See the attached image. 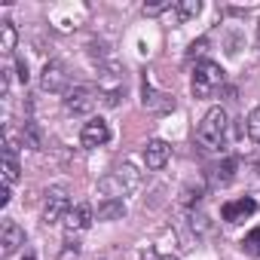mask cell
<instances>
[{"label":"cell","mask_w":260,"mask_h":260,"mask_svg":"<svg viewBox=\"0 0 260 260\" xmlns=\"http://www.w3.org/2000/svg\"><path fill=\"white\" fill-rule=\"evenodd\" d=\"M196 141L205 147V150H220L223 141H226V110L223 107H211L202 122L196 125Z\"/></svg>","instance_id":"obj_1"},{"label":"cell","mask_w":260,"mask_h":260,"mask_svg":"<svg viewBox=\"0 0 260 260\" xmlns=\"http://www.w3.org/2000/svg\"><path fill=\"white\" fill-rule=\"evenodd\" d=\"M223 80H226L223 68L217 61H211V58H202L196 64V71H193V95L196 98H208V95H214V89L223 86Z\"/></svg>","instance_id":"obj_2"},{"label":"cell","mask_w":260,"mask_h":260,"mask_svg":"<svg viewBox=\"0 0 260 260\" xmlns=\"http://www.w3.org/2000/svg\"><path fill=\"white\" fill-rule=\"evenodd\" d=\"M71 211V193L68 187H49L46 190V202H43V223H58L64 220Z\"/></svg>","instance_id":"obj_3"},{"label":"cell","mask_w":260,"mask_h":260,"mask_svg":"<svg viewBox=\"0 0 260 260\" xmlns=\"http://www.w3.org/2000/svg\"><path fill=\"white\" fill-rule=\"evenodd\" d=\"M141 184V175L132 169V166H122L116 175H110V178H104L98 187L107 193V199H116V196H122V193H128V190H135Z\"/></svg>","instance_id":"obj_4"},{"label":"cell","mask_w":260,"mask_h":260,"mask_svg":"<svg viewBox=\"0 0 260 260\" xmlns=\"http://www.w3.org/2000/svg\"><path fill=\"white\" fill-rule=\"evenodd\" d=\"M68 68L61 64V61H46L43 64V71H40V89L43 92H64L68 89Z\"/></svg>","instance_id":"obj_5"},{"label":"cell","mask_w":260,"mask_h":260,"mask_svg":"<svg viewBox=\"0 0 260 260\" xmlns=\"http://www.w3.org/2000/svg\"><path fill=\"white\" fill-rule=\"evenodd\" d=\"M95 101H98V92L92 86H74L64 92V107L71 113H89L95 107Z\"/></svg>","instance_id":"obj_6"},{"label":"cell","mask_w":260,"mask_h":260,"mask_svg":"<svg viewBox=\"0 0 260 260\" xmlns=\"http://www.w3.org/2000/svg\"><path fill=\"white\" fill-rule=\"evenodd\" d=\"M25 245V230L16 220H4V230H0V257H13L19 248Z\"/></svg>","instance_id":"obj_7"},{"label":"cell","mask_w":260,"mask_h":260,"mask_svg":"<svg viewBox=\"0 0 260 260\" xmlns=\"http://www.w3.org/2000/svg\"><path fill=\"white\" fill-rule=\"evenodd\" d=\"M110 141V125L104 122V119H89L86 125H83V132H80V144L83 147H104Z\"/></svg>","instance_id":"obj_8"},{"label":"cell","mask_w":260,"mask_h":260,"mask_svg":"<svg viewBox=\"0 0 260 260\" xmlns=\"http://www.w3.org/2000/svg\"><path fill=\"white\" fill-rule=\"evenodd\" d=\"M257 211V202L251 199V196H242V199H233V202H226L223 208H220V217L226 220V223H242L245 217H251Z\"/></svg>","instance_id":"obj_9"},{"label":"cell","mask_w":260,"mask_h":260,"mask_svg":"<svg viewBox=\"0 0 260 260\" xmlns=\"http://www.w3.org/2000/svg\"><path fill=\"white\" fill-rule=\"evenodd\" d=\"M236 169H239V159H236V156H226V159L214 162V166L208 169V184H211V187H226V184H233V181H236Z\"/></svg>","instance_id":"obj_10"},{"label":"cell","mask_w":260,"mask_h":260,"mask_svg":"<svg viewBox=\"0 0 260 260\" xmlns=\"http://www.w3.org/2000/svg\"><path fill=\"white\" fill-rule=\"evenodd\" d=\"M169 156H172V147L166 144V141H147V147H144V162H147V169L150 172H159V169H166L169 166Z\"/></svg>","instance_id":"obj_11"},{"label":"cell","mask_w":260,"mask_h":260,"mask_svg":"<svg viewBox=\"0 0 260 260\" xmlns=\"http://www.w3.org/2000/svg\"><path fill=\"white\" fill-rule=\"evenodd\" d=\"M89 226H92V208H89L86 202L68 211V217H64V230H68L71 236H74V233H83V230H89Z\"/></svg>","instance_id":"obj_12"},{"label":"cell","mask_w":260,"mask_h":260,"mask_svg":"<svg viewBox=\"0 0 260 260\" xmlns=\"http://www.w3.org/2000/svg\"><path fill=\"white\" fill-rule=\"evenodd\" d=\"M141 95H144L141 101H144V107H147V110H172V107H175V98H172V95L153 92L147 83H144V92H141Z\"/></svg>","instance_id":"obj_13"},{"label":"cell","mask_w":260,"mask_h":260,"mask_svg":"<svg viewBox=\"0 0 260 260\" xmlns=\"http://www.w3.org/2000/svg\"><path fill=\"white\" fill-rule=\"evenodd\" d=\"M22 144L31 147V150H43V128L34 119H25L22 122Z\"/></svg>","instance_id":"obj_14"},{"label":"cell","mask_w":260,"mask_h":260,"mask_svg":"<svg viewBox=\"0 0 260 260\" xmlns=\"http://www.w3.org/2000/svg\"><path fill=\"white\" fill-rule=\"evenodd\" d=\"M202 13V4L199 0H184V4H172V10H169V16L175 19V22H190V19H196Z\"/></svg>","instance_id":"obj_15"},{"label":"cell","mask_w":260,"mask_h":260,"mask_svg":"<svg viewBox=\"0 0 260 260\" xmlns=\"http://www.w3.org/2000/svg\"><path fill=\"white\" fill-rule=\"evenodd\" d=\"M125 217V202L122 199H104L98 205V220H122Z\"/></svg>","instance_id":"obj_16"},{"label":"cell","mask_w":260,"mask_h":260,"mask_svg":"<svg viewBox=\"0 0 260 260\" xmlns=\"http://www.w3.org/2000/svg\"><path fill=\"white\" fill-rule=\"evenodd\" d=\"M16 40H19L16 25H13V22H0V52H4V55H13V52H16Z\"/></svg>","instance_id":"obj_17"},{"label":"cell","mask_w":260,"mask_h":260,"mask_svg":"<svg viewBox=\"0 0 260 260\" xmlns=\"http://www.w3.org/2000/svg\"><path fill=\"white\" fill-rule=\"evenodd\" d=\"M242 251L248 257H260V226H254L245 239H242Z\"/></svg>","instance_id":"obj_18"},{"label":"cell","mask_w":260,"mask_h":260,"mask_svg":"<svg viewBox=\"0 0 260 260\" xmlns=\"http://www.w3.org/2000/svg\"><path fill=\"white\" fill-rule=\"evenodd\" d=\"M245 128H248V138L254 141V144H260V104L248 113V119H245Z\"/></svg>","instance_id":"obj_19"},{"label":"cell","mask_w":260,"mask_h":260,"mask_svg":"<svg viewBox=\"0 0 260 260\" xmlns=\"http://www.w3.org/2000/svg\"><path fill=\"white\" fill-rule=\"evenodd\" d=\"M77 257H80V245L68 239V242H64V248L58 251V260H77Z\"/></svg>","instance_id":"obj_20"},{"label":"cell","mask_w":260,"mask_h":260,"mask_svg":"<svg viewBox=\"0 0 260 260\" xmlns=\"http://www.w3.org/2000/svg\"><path fill=\"white\" fill-rule=\"evenodd\" d=\"M172 10V4L166 0V4H147L144 7V16H159V13H169Z\"/></svg>","instance_id":"obj_21"},{"label":"cell","mask_w":260,"mask_h":260,"mask_svg":"<svg viewBox=\"0 0 260 260\" xmlns=\"http://www.w3.org/2000/svg\"><path fill=\"white\" fill-rule=\"evenodd\" d=\"M199 199H202V187H196V190L187 187V190H184V202H187V205H193V202H199Z\"/></svg>","instance_id":"obj_22"},{"label":"cell","mask_w":260,"mask_h":260,"mask_svg":"<svg viewBox=\"0 0 260 260\" xmlns=\"http://www.w3.org/2000/svg\"><path fill=\"white\" fill-rule=\"evenodd\" d=\"M16 71H19V80L28 83V61L25 58H16Z\"/></svg>","instance_id":"obj_23"},{"label":"cell","mask_w":260,"mask_h":260,"mask_svg":"<svg viewBox=\"0 0 260 260\" xmlns=\"http://www.w3.org/2000/svg\"><path fill=\"white\" fill-rule=\"evenodd\" d=\"M0 205H10V184H4V190H0Z\"/></svg>","instance_id":"obj_24"},{"label":"cell","mask_w":260,"mask_h":260,"mask_svg":"<svg viewBox=\"0 0 260 260\" xmlns=\"http://www.w3.org/2000/svg\"><path fill=\"white\" fill-rule=\"evenodd\" d=\"M257 46H260V22H257Z\"/></svg>","instance_id":"obj_25"},{"label":"cell","mask_w":260,"mask_h":260,"mask_svg":"<svg viewBox=\"0 0 260 260\" xmlns=\"http://www.w3.org/2000/svg\"><path fill=\"white\" fill-rule=\"evenodd\" d=\"M162 260H175V257H162Z\"/></svg>","instance_id":"obj_26"},{"label":"cell","mask_w":260,"mask_h":260,"mask_svg":"<svg viewBox=\"0 0 260 260\" xmlns=\"http://www.w3.org/2000/svg\"><path fill=\"white\" fill-rule=\"evenodd\" d=\"M25 260H34V257H25Z\"/></svg>","instance_id":"obj_27"},{"label":"cell","mask_w":260,"mask_h":260,"mask_svg":"<svg viewBox=\"0 0 260 260\" xmlns=\"http://www.w3.org/2000/svg\"><path fill=\"white\" fill-rule=\"evenodd\" d=\"M257 172H260V169H257ZM257 187H260V181H257Z\"/></svg>","instance_id":"obj_28"}]
</instances>
